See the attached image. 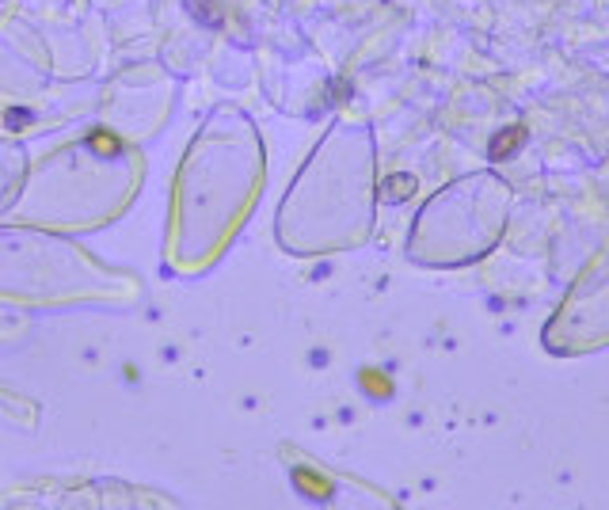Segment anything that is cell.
<instances>
[{
	"label": "cell",
	"instance_id": "cell-4",
	"mask_svg": "<svg viewBox=\"0 0 609 510\" xmlns=\"http://www.w3.org/2000/svg\"><path fill=\"white\" fill-rule=\"evenodd\" d=\"M92 145L95 149H107V152H118V145H115V137L111 134H92Z\"/></svg>",
	"mask_w": 609,
	"mask_h": 510
},
{
	"label": "cell",
	"instance_id": "cell-2",
	"mask_svg": "<svg viewBox=\"0 0 609 510\" xmlns=\"http://www.w3.org/2000/svg\"><path fill=\"white\" fill-rule=\"evenodd\" d=\"M187 8H191V12L198 15L202 23H206V27H217V23H221V15L209 12V0H187Z\"/></svg>",
	"mask_w": 609,
	"mask_h": 510
},
{
	"label": "cell",
	"instance_id": "cell-1",
	"mask_svg": "<svg viewBox=\"0 0 609 510\" xmlns=\"http://www.w3.org/2000/svg\"><path fill=\"white\" fill-rule=\"evenodd\" d=\"M525 145V126H510V129H503V134H495L491 137V160H507V157H514L518 149Z\"/></svg>",
	"mask_w": 609,
	"mask_h": 510
},
{
	"label": "cell",
	"instance_id": "cell-5",
	"mask_svg": "<svg viewBox=\"0 0 609 510\" xmlns=\"http://www.w3.org/2000/svg\"><path fill=\"white\" fill-rule=\"evenodd\" d=\"M27 118H31L27 111H12V115H8V122H27Z\"/></svg>",
	"mask_w": 609,
	"mask_h": 510
},
{
	"label": "cell",
	"instance_id": "cell-3",
	"mask_svg": "<svg viewBox=\"0 0 609 510\" xmlns=\"http://www.w3.org/2000/svg\"><path fill=\"white\" fill-rule=\"evenodd\" d=\"M388 187H393V191H388V198H408V194H411V175H393V180H388Z\"/></svg>",
	"mask_w": 609,
	"mask_h": 510
}]
</instances>
